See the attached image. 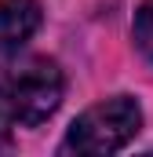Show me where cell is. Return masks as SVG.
Wrapping results in <instances>:
<instances>
[{"mask_svg":"<svg viewBox=\"0 0 153 157\" xmlns=\"http://www.w3.org/2000/svg\"><path fill=\"white\" fill-rule=\"evenodd\" d=\"M62 91H66L62 70L44 55L0 66V113L11 124H26V128L44 124L58 110Z\"/></svg>","mask_w":153,"mask_h":157,"instance_id":"6da1fadb","label":"cell"},{"mask_svg":"<svg viewBox=\"0 0 153 157\" xmlns=\"http://www.w3.org/2000/svg\"><path fill=\"white\" fill-rule=\"evenodd\" d=\"M142 128V110L131 95H117L106 102H95L69 124L58 154H80V157H102L124 150Z\"/></svg>","mask_w":153,"mask_h":157,"instance_id":"7a4b0ae2","label":"cell"},{"mask_svg":"<svg viewBox=\"0 0 153 157\" xmlns=\"http://www.w3.org/2000/svg\"><path fill=\"white\" fill-rule=\"evenodd\" d=\"M44 22L40 0H0V55H15Z\"/></svg>","mask_w":153,"mask_h":157,"instance_id":"3957f363","label":"cell"},{"mask_svg":"<svg viewBox=\"0 0 153 157\" xmlns=\"http://www.w3.org/2000/svg\"><path fill=\"white\" fill-rule=\"evenodd\" d=\"M131 37H135V48L153 62V0H142L139 4L135 22H131Z\"/></svg>","mask_w":153,"mask_h":157,"instance_id":"277c9868","label":"cell"},{"mask_svg":"<svg viewBox=\"0 0 153 157\" xmlns=\"http://www.w3.org/2000/svg\"><path fill=\"white\" fill-rule=\"evenodd\" d=\"M0 150H11V121L0 113Z\"/></svg>","mask_w":153,"mask_h":157,"instance_id":"5b68a950","label":"cell"}]
</instances>
